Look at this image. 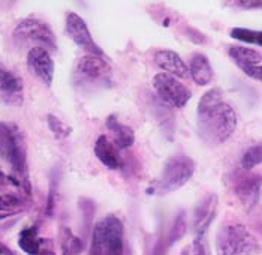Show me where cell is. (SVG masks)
<instances>
[{
    "instance_id": "1",
    "label": "cell",
    "mask_w": 262,
    "mask_h": 255,
    "mask_svg": "<svg viewBox=\"0 0 262 255\" xmlns=\"http://www.w3.org/2000/svg\"><path fill=\"white\" fill-rule=\"evenodd\" d=\"M237 114L222 99L219 89L207 92L198 105V131L204 141L213 144L225 143L235 131Z\"/></svg>"
},
{
    "instance_id": "2",
    "label": "cell",
    "mask_w": 262,
    "mask_h": 255,
    "mask_svg": "<svg viewBox=\"0 0 262 255\" xmlns=\"http://www.w3.org/2000/svg\"><path fill=\"white\" fill-rule=\"evenodd\" d=\"M113 81L111 66L95 54H87L78 60L74 69V83L81 89L108 87Z\"/></svg>"
},
{
    "instance_id": "3",
    "label": "cell",
    "mask_w": 262,
    "mask_h": 255,
    "mask_svg": "<svg viewBox=\"0 0 262 255\" xmlns=\"http://www.w3.org/2000/svg\"><path fill=\"white\" fill-rule=\"evenodd\" d=\"M216 249L217 255H253L258 243L243 225H225L217 234Z\"/></svg>"
},
{
    "instance_id": "4",
    "label": "cell",
    "mask_w": 262,
    "mask_h": 255,
    "mask_svg": "<svg viewBox=\"0 0 262 255\" xmlns=\"http://www.w3.org/2000/svg\"><path fill=\"white\" fill-rule=\"evenodd\" d=\"M123 225L114 215L104 218L95 228L93 255H122Z\"/></svg>"
},
{
    "instance_id": "5",
    "label": "cell",
    "mask_w": 262,
    "mask_h": 255,
    "mask_svg": "<svg viewBox=\"0 0 262 255\" xmlns=\"http://www.w3.org/2000/svg\"><path fill=\"white\" fill-rule=\"evenodd\" d=\"M14 39L18 44H30L32 48H45L48 51L50 50H56L57 44H56V36L53 33V30L50 29L48 24H45L44 21L39 20H33V18H27L23 20L14 30Z\"/></svg>"
},
{
    "instance_id": "6",
    "label": "cell",
    "mask_w": 262,
    "mask_h": 255,
    "mask_svg": "<svg viewBox=\"0 0 262 255\" xmlns=\"http://www.w3.org/2000/svg\"><path fill=\"white\" fill-rule=\"evenodd\" d=\"M0 158L8 161L17 173H26V146L23 137L12 126L2 122H0Z\"/></svg>"
},
{
    "instance_id": "7",
    "label": "cell",
    "mask_w": 262,
    "mask_h": 255,
    "mask_svg": "<svg viewBox=\"0 0 262 255\" xmlns=\"http://www.w3.org/2000/svg\"><path fill=\"white\" fill-rule=\"evenodd\" d=\"M195 171V162L186 155H177L171 158L157 182V189L163 192H172L184 186Z\"/></svg>"
},
{
    "instance_id": "8",
    "label": "cell",
    "mask_w": 262,
    "mask_h": 255,
    "mask_svg": "<svg viewBox=\"0 0 262 255\" xmlns=\"http://www.w3.org/2000/svg\"><path fill=\"white\" fill-rule=\"evenodd\" d=\"M153 86L160 99H163L166 104H171L177 108L184 107L192 96L190 90L178 78L165 72L154 75Z\"/></svg>"
},
{
    "instance_id": "9",
    "label": "cell",
    "mask_w": 262,
    "mask_h": 255,
    "mask_svg": "<svg viewBox=\"0 0 262 255\" xmlns=\"http://www.w3.org/2000/svg\"><path fill=\"white\" fill-rule=\"evenodd\" d=\"M66 33L78 47L86 50L89 54H95V56H101V57L104 56L102 50L93 41L87 24L84 23V20L78 14L69 12L66 15Z\"/></svg>"
},
{
    "instance_id": "10",
    "label": "cell",
    "mask_w": 262,
    "mask_h": 255,
    "mask_svg": "<svg viewBox=\"0 0 262 255\" xmlns=\"http://www.w3.org/2000/svg\"><path fill=\"white\" fill-rule=\"evenodd\" d=\"M27 68L45 86H51L54 78V62L45 48H30L27 53Z\"/></svg>"
},
{
    "instance_id": "11",
    "label": "cell",
    "mask_w": 262,
    "mask_h": 255,
    "mask_svg": "<svg viewBox=\"0 0 262 255\" xmlns=\"http://www.w3.org/2000/svg\"><path fill=\"white\" fill-rule=\"evenodd\" d=\"M23 81L12 71L0 66V99L9 105L23 104Z\"/></svg>"
},
{
    "instance_id": "12",
    "label": "cell",
    "mask_w": 262,
    "mask_h": 255,
    "mask_svg": "<svg viewBox=\"0 0 262 255\" xmlns=\"http://www.w3.org/2000/svg\"><path fill=\"white\" fill-rule=\"evenodd\" d=\"M154 62L162 71H165V74H169L175 78H187L189 75V68L175 51L160 50L154 54Z\"/></svg>"
},
{
    "instance_id": "13",
    "label": "cell",
    "mask_w": 262,
    "mask_h": 255,
    "mask_svg": "<svg viewBox=\"0 0 262 255\" xmlns=\"http://www.w3.org/2000/svg\"><path fill=\"white\" fill-rule=\"evenodd\" d=\"M189 72L193 78V81L199 86H207L211 83L213 80V68L207 59V56L204 54H193L190 59V65H189Z\"/></svg>"
},
{
    "instance_id": "14",
    "label": "cell",
    "mask_w": 262,
    "mask_h": 255,
    "mask_svg": "<svg viewBox=\"0 0 262 255\" xmlns=\"http://www.w3.org/2000/svg\"><path fill=\"white\" fill-rule=\"evenodd\" d=\"M95 155L98 156V159L108 168L116 170L120 167V158L117 153V149L114 146V143H111L105 135H101L96 140L95 144Z\"/></svg>"
},
{
    "instance_id": "15",
    "label": "cell",
    "mask_w": 262,
    "mask_h": 255,
    "mask_svg": "<svg viewBox=\"0 0 262 255\" xmlns=\"http://www.w3.org/2000/svg\"><path fill=\"white\" fill-rule=\"evenodd\" d=\"M107 126L111 131L113 140H114V143L119 149H128L133 144V141H135L133 131L129 126L122 125L114 116H110L107 119Z\"/></svg>"
},
{
    "instance_id": "16",
    "label": "cell",
    "mask_w": 262,
    "mask_h": 255,
    "mask_svg": "<svg viewBox=\"0 0 262 255\" xmlns=\"http://www.w3.org/2000/svg\"><path fill=\"white\" fill-rule=\"evenodd\" d=\"M261 177L259 176H249V177H243L237 186L235 191L238 194V197L244 201V204H255L258 194H259V188H261Z\"/></svg>"
},
{
    "instance_id": "17",
    "label": "cell",
    "mask_w": 262,
    "mask_h": 255,
    "mask_svg": "<svg viewBox=\"0 0 262 255\" xmlns=\"http://www.w3.org/2000/svg\"><path fill=\"white\" fill-rule=\"evenodd\" d=\"M231 59L241 68H249V66H258V63L262 60L261 53H258L253 48H247V47H231L228 50Z\"/></svg>"
},
{
    "instance_id": "18",
    "label": "cell",
    "mask_w": 262,
    "mask_h": 255,
    "mask_svg": "<svg viewBox=\"0 0 262 255\" xmlns=\"http://www.w3.org/2000/svg\"><path fill=\"white\" fill-rule=\"evenodd\" d=\"M216 204H217V198L216 195H210L205 201H202V204L198 207L196 210V228L199 231L205 230L207 225L211 222L214 212H216Z\"/></svg>"
},
{
    "instance_id": "19",
    "label": "cell",
    "mask_w": 262,
    "mask_h": 255,
    "mask_svg": "<svg viewBox=\"0 0 262 255\" xmlns=\"http://www.w3.org/2000/svg\"><path fill=\"white\" fill-rule=\"evenodd\" d=\"M231 36L234 39H238L241 42H247V44H258L262 47V32H256V30H250V29H240L235 27L231 30Z\"/></svg>"
},
{
    "instance_id": "20",
    "label": "cell",
    "mask_w": 262,
    "mask_h": 255,
    "mask_svg": "<svg viewBox=\"0 0 262 255\" xmlns=\"http://www.w3.org/2000/svg\"><path fill=\"white\" fill-rule=\"evenodd\" d=\"M241 164H243V167H244L246 170H250V168L256 167L258 164H262V143L258 144V146L250 147V149L244 153Z\"/></svg>"
},
{
    "instance_id": "21",
    "label": "cell",
    "mask_w": 262,
    "mask_h": 255,
    "mask_svg": "<svg viewBox=\"0 0 262 255\" xmlns=\"http://www.w3.org/2000/svg\"><path fill=\"white\" fill-rule=\"evenodd\" d=\"M20 246L30 255L38 252V240L35 237V230H24L20 236Z\"/></svg>"
},
{
    "instance_id": "22",
    "label": "cell",
    "mask_w": 262,
    "mask_h": 255,
    "mask_svg": "<svg viewBox=\"0 0 262 255\" xmlns=\"http://www.w3.org/2000/svg\"><path fill=\"white\" fill-rule=\"evenodd\" d=\"M48 123H50V128H51V131L54 132V134H57V135H68L69 134V128L68 126H65L59 119H56L54 116H48Z\"/></svg>"
},
{
    "instance_id": "23",
    "label": "cell",
    "mask_w": 262,
    "mask_h": 255,
    "mask_svg": "<svg viewBox=\"0 0 262 255\" xmlns=\"http://www.w3.org/2000/svg\"><path fill=\"white\" fill-rule=\"evenodd\" d=\"M243 71H244L246 75H249V77H252L255 80L262 81V66H259V65L258 66H249V68H244Z\"/></svg>"
},
{
    "instance_id": "24",
    "label": "cell",
    "mask_w": 262,
    "mask_h": 255,
    "mask_svg": "<svg viewBox=\"0 0 262 255\" xmlns=\"http://www.w3.org/2000/svg\"><path fill=\"white\" fill-rule=\"evenodd\" d=\"M193 255H205V251H204V245H202V240L201 237H198V240L195 242L193 245Z\"/></svg>"
},
{
    "instance_id": "25",
    "label": "cell",
    "mask_w": 262,
    "mask_h": 255,
    "mask_svg": "<svg viewBox=\"0 0 262 255\" xmlns=\"http://www.w3.org/2000/svg\"><path fill=\"white\" fill-rule=\"evenodd\" d=\"M240 5L244 8H259L262 6V2H241Z\"/></svg>"
},
{
    "instance_id": "26",
    "label": "cell",
    "mask_w": 262,
    "mask_h": 255,
    "mask_svg": "<svg viewBox=\"0 0 262 255\" xmlns=\"http://www.w3.org/2000/svg\"><path fill=\"white\" fill-rule=\"evenodd\" d=\"M0 252H2V251H0Z\"/></svg>"
}]
</instances>
